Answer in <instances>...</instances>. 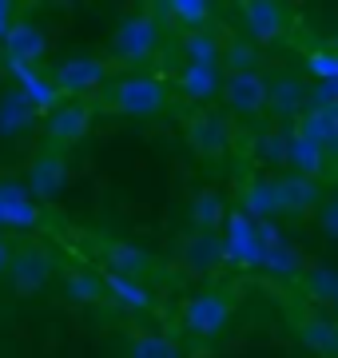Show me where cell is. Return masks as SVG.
<instances>
[{
  "label": "cell",
  "instance_id": "obj_33",
  "mask_svg": "<svg viewBox=\"0 0 338 358\" xmlns=\"http://www.w3.org/2000/svg\"><path fill=\"white\" fill-rule=\"evenodd\" d=\"M318 227H323V235L338 239V195H330V199L318 207Z\"/></svg>",
  "mask_w": 338,
  "mask_h": 358
},
{
  "label": "cell",
  "instance_id": "obj_16",
  "mask_svg": "<svg viewBox=\"0 0 338 358\" xmlns=\"http://www.w3.org/2000/svg\"><path fill=\"white\" fill-rule=\"evenodd\" d=\"M179 259L187 271H196V275H207L215 271L227 259V243H223L219 235H211V231H196V235H187L179 247Z\"/></svg>",
  "mask_w": 338,
  "mask_h": 358
},
{
  "label": "cell",
  "instance_id": "obj_24",
  "mask_svg": "<svg viewBox=\"0 0 338 358\" xmlns=\"http://www.w3.org/2000/svg\"><path fill=\"white\" fill-rule=\"evenodd\" d=\"M255 159L263 167H286L291 164V128H263L255 136Z\"/></svg>",
  "mask_w": 338,
  "mask_h": 358
},
{
  "label": "cell",
  "instance_id": "obj_8",
  "mask_svg": "<svg viewBox=\"0 0 338 358\" xmlns=\"http://www.w3.org/2000/svg\"><path fill=\"white\" fill-rule=\"evenodd\" d=\"M68 179H72V167H68L64 148L44 143V148L28 159L24 183H28V192L36 195V199H44V203H52V199H60V195L68 192Z\"/></svg>",
  "mask_w": 338,
  "mask_h": 358
},
{
  "label": "cell",
  "instance_id": "obj_29",
  "mask_svg": "<svg viewBox=\"0 0 338 358\" xmlns=\"http://www.w3.org/2000/svg\"><path fill=\"white\" fill-rule=\"evenodd\" d=\"M223 64L227 72H259V44H251V40H227L223 44Z\"/></svg>",
  "mask_w": 338,
  "mask_h": 358
},
{
  "label": "cell",
  "instance_id": "obj_36",
  "mask_svg": "<svg viewBox=\"0 0 338 358\" xmlns=\"http://www.w3.org/2000/svg\"><path fill=\"white\" fill-rule=\"evenodd\" d=\"M8 68V52H4V40H0V72Z\"/></svg>",
  "mask_w": 338,
  "mask_h": 358
},
{
  "label": "cell",
  "instance_id": "obj_32",
  "mask_svg": "<svg viewBox=\"0 0 338 358\" xmlns=\"http://www.w3.org/2000/svg\"><path fill=\"white\" fill-rule=\"evenodd\" d=\"M311 108H338V80L311 84Z\"/></svg>",
  "mask_w": 338,
  "mask_h": 358
},
{
  "label": "cell",
  "instance_id": "obj_2",
  "mask_svg": "<svg viewBox=\"0 0 338 358\" xmlns=\"http://www.w3.org/2000/svg\"><path fill=\"white\" fill-rule=\"evenodd\" d=\"M159 20L152 8H143V13H128L124 20L116 24L112 40H108V52H112V60L124 68H140L147 64L152 56L159 52Z\"/></svg>",
  "mask_w": 338,
  "mask_h": 358
},
{
  "label": "cell",
  "instance_id": "obj_31",
  "mask_svg": "<svg viewBox=\"0 0 338 358\" xmlns=\"http://www.w3.org/2000/svg\"><path fill=\"white\" fill-rule=\"evenodd\" d=\"M307 72L314 76V84H326V80H338V52L330 48V52H311L307 56Z\"/></svg>",
  "mask_w": 338,
  "mask_h": 358
},
{
  "label": "cell",
  "instance_id": "obj_25",
  "mask_svg": "<svg viewBox=\"0 0 338 358\" xmlns=\"http://www.w3.org/2000/svg\"><path fill=\"white\" fill-rule=\"evenodd\" d=\"M299 338L307 350L314 355H338V322L323 319V315H311V319L299 322Z\"/></svg>",
  "mask_w": 338,
  "mask_h": 358
},
{
  "label": "cell",
  "instance_id": "obj_12",
  "mask_svg": "<svg viewBox=\"0 0 338 358\" xmlns=\"http://www.w3.org/2000/svg\"><path fill=\"white\" fill-rule=\"evenodd\" d=\"M311 112V84L295 72H279L271 76V115L279 120H299Z\"/></svg>",
  "mask_w": 338,
  "mask_h": 358
},
{
  "label": "cell",
  "instance_id": "obj_7",
  "mask_svg": "<svg viewBox=\"0 0 338 358\" xmlns=\"http://www.w3.org/2000/svg\"><path fill=\"white\" fill-rule=\"evenodd\" d=\"M96 128V112H91L88 100H64L56 103L52 112L40 115V131L52 148H72V143H84Z\"/></svg>",
  "mask_w": 338,
  "mask_h": 358
},
{
  "label": "cell",
  "instance_id": "obj_14",
  "mask_svg": "<svg viewBox=\"0 0 338 358\" xmlns=\"http://www.w3.org/2000/svg\"><path fill=\"white\" fill-rule=\"evenodd\" d=\"M223 80H227L223 68L183 64L179 76H175V92L191 103H211V100H223Z\"/></svg>",
  "mask_w": 338,
  "mask_h": 358
},
{
  "label": "cell",
  "instance_id": "obj_11",
  "mask_svg": "<svg viewBox=\"0 0 338 358\" xmlns=\"http://www.w3.org/2000/svg\"><path fill=\"white\" fill-rule=\"evenodd\" d=\"M274 192H279V215H307V211H318L326 203L318 179L295 176V171L274 176Z\"/></svg>",
  "mask_w": 338,
  "mask_h": 358
},
{
  "label": "cell",
  "instance_id": "obj_17",
  "mask_svg": "<svg viewBox=\"0 0 338 358\" xmlns=\"http://www.w3.org/2000/svg\"><path fill=\"white\" fill-rule=\"evenodd\" d=\"M4 52H8V60H20V64H40L48 56V32L32 20H20L4 36Z\"/></svg>",
  "mask_w": 338,
  "mask_h": 358
},
{
  "label": "cell",
  "instance_id": "obj_20",
  "mask_svg": "<svg viewBox=\"0 0 338 358\" xmlns=\"http://www.w3.org/2000/svg\"><path fill=\"white\" fill-rule=\"evenodd\" d=\"M156 13H163L183 32H203V28H211L215 4H207V0H168V4H159Z\"/></svg>",
  "mask_w": 338,
  "mask_h": 358
},
{
  "label": "cell",
  "instance_id": "obj_28",
  "mask_svg": "<svg viewBox=\"0 0 338 358\" xmlns=\"http://www.w3.org/2000/svg\"><path fill=\"white\" fill-rule=\"evenodd\" d=\"M128 358H183L179 343L159 331H135L128 346Z\"/></svg>",
  "mask_w": 338,
  "mask_h": 358
},
{
  "label": "cell",
  "instance_id": "obj_6",
  "mask_svg": "<svg viewBox=\"0 0 338 358\" xmlns=\"http://www.w3.org/2000/svg\"><path fill=\"white\" fill-rule=\"evenodd\" d=\"M183 140L196 152V159L219 164V159H227V152H231V124H227V115L211 112V108H199V112L187 115Z\"/></svg>",
  "mask_w": 338,
  "mask_h": 358
},
{
  "label": "cell",
  "instance_id": "obj_23",
  "mask_svg": "<svg viewBox=\"0 0 338 358\" xmlns=\"http://www.w3.org/2000/svg\"><path fill=\"white\" fill-rule=\"evenodd\" d=\"M239 203H243V215H251L255 223L279 215V192H274V179L271 176L251 179L247 187H243V195H239Z\"/></svg>",
  "mask_w": 338,
  "mask_h": 358
},
{
  "label": "cell",
  "instance_id": "obj_27",
  "mask_svg": "<svg viewBox=\"0 0 338 358\" xmlns=\"http://www.w3.org/2000/svg\"><path fill=\"white\" fill-rule=\"evenodd\" d=\"M104 275V287H108V299H116V307H128V310H147L152 307V291L143 287L140 279H124V275Z\"/></svg>",
  "mask_w": 338,
  "mask_h": 358
},
{
  "label": "cell",
  "instance_id": "obj_26",
  "mask_svg": "<svg viewBox=\"0 0 338 358\" xmlns=\"http://www.w3.org/2000/svg\"><path fill=\"white\" fill-rule=\"evenodd\" d=\"M326 167V148H318V143L302 140V136H295L291 131V164H286V171H295V176H307V179H318Z\"/></svg>",
  "mask_w": 338,
  "mask_h": 358
},
{
  "label": "cell",
  "instance_id": "obj_22",
  "mask_svg": "<svg viewBox=\"0 0 338 358\" xmlns=\"http://www.w3.org/2000/svg\"><path fill=\"white\" fill-rule=\"evenodd\" d=\"M263 271L274 275V279H302L307 275V259L299 255V247H291L286 239H274V243L263 247Z\"/></svg>",
  "mask_w": 338,
  "mask_h": 358
},
{
  "label": "cell",
  "instance_id": "obj_10",
  "mask_svg": "<svg viewBox=\"0 0 338 358\" xmlns=\"http://www.w3.org/2000/svg\"><path fill=\"white\" fill-rule=\"evenodd\" d=\"M239 16H243L247 40L251 44H259V48L279 44V40L286 36V28H291L286 8L283 4H274V0H247V4H239Z\"/></svg>",
  "mask_w": 338,
  "mask_h": 358
},
{
  "label": "cell",
  "instance_id": "obj_30",
  "mask_svg": "<svg viewBox=\"0 0 338 358\" xmlns=\"http://www.w3.org/2000/svg\"><path fill=\"white\" fill-rule=\"evenodd\" d=\"M302 282H307V299H314V303H330L335 291H338V271L318 263V267H307Z\"/></svg>",
  "mask_w": 338,
  "mask_h": 358
},
{
  "label": "cell",
  "instance_id": "obj_18",
  "mask_svg": "<svg viewBox=\"0 0 338 358\" xmlns=\"http://www.w3.org/2000/svg\"><path fill=\"white\" fill-rule=\"evenodd\" d=\"M187 215H191V227H196V231H211V235L231 219V215H227V199H223L219 187H203V192L191 195Z\"/></svg>",
  "mask_w": 338,
  "mask_h": 358
},
{
  "label": "cell",
  "instance_id": "obj_3",
  "mask_svg": "<svg viewBox=\"0 0 338 358\" xmlns=\"http://www.w3.org/2000/svg\"><path fill=\"white\" fill-rule=\"evenodd\" d=\"M183 331L199 338V343H211L219 338L235 319V294L219 291V287H207V291H196L183 299Z\"/></svg>",
  "mask_w": 338,
  "mask_h": 358
},
{
  "label": "cell",
  "instance_id": "obj_4",
  "mask_svg": "<svg viewBox=\"0 0 338 358\" xmlns=\"http://www.w3.org/2000/svg\"><path fill=\"white\" fill-rule=\"evenodd\" d=\"M56 275V255L36 239H20L13 255V271H8V287L16 299H36Z\"/></svg>",
  "mask_w": 338,
  "mask_h": 358
},
{
  "label": "cell",
  "instance_id": "obj_9",
  "mask_svg": "<svg viewBox=\"0 0 338 358\" xmlns=\"http://www.w3.org/2000/svg\"><path fill=\"white\" fill-rule=\"evenodd\" d=\"M223 103H227V112L247 115V120L271 112V76H263V72H227Z\"/></svg>",
  "mask_w": 338,
  "mask_h": 358
},
{
  "label": "cell",
  "instance_id": "obj_1",
  "mask_svg": "<svg viewBox=\"0 0 338 358\" xmlns=\"http://www.w3.org/2000/svg\"><path fill=\"white\" fill-rule=\"evenodd\" d=\"M168 80L152 76V72H128V76H116L108 84V108L116 115H128V120H156L168 112Z\"/></svg>",
  "mask_w": 338,
  "mask_h": 358
},
{
  "label": "cell",
  "instance_id": "obj_35",
  "mask_svg": "<svg viewBox=\"0 0 338 358\" xmlns=\"http://www.w3.org/2000/svg\"><path fill=\"white\" fill-rule=\"evenodd\" d=\"M13 255H16V243L8 235H0V279H8V271H13Z\"/></svg>",
  "mask_w": 338,
  "mask_h": 358
},
{
  "label": "cell",
  "instance_id": "obj_21",
  "mask_svg": "<svg viewBox=\"0 0 338 358\" xmlns=\"http://www.w3.org/2000/svg\"><path fill=\"white\" fill-rule=\"evenodd\" d=\"M64 299L68 303H80V307H100L108 299V287H104V275L100 271H68L64 275Z\"/></svg>",
  "mask_w": 338,
  "mask_h": 358
},
{
  "label": "cell",
  "instance_id": "obj_19",
  "mask_svg": "<svg viewBox=\"0 0 338 358\" xmlns=\"http://www.w3.org/2000/svg\"><path fill=\"white\" fill-rule=\"evenodd\" d=\"M223 44L227 40L215 32V28H203V32H183L179 36V52L187 64H203V68H223Z\"/></svg>",
  "mask_w": 338,
  "mask_h": 358
},
{
  "label": "cell",
  "instance_id": "obj_15",
  "mask_svg": "<svg viewBox=\"0 0 338 358\" xmlns=\"http://www.w3.org/2000/svg\"><path fill=\"white\" fill-rule=\"evenodd\" d=\"M100 263L108 271V275H124V279H143L147 275V267H152V255L143 251V247L128 243V239H108L104 247H100Z\"/></svg>",
  "mask_w": 338,
  "mask_h": 358
},
{
  "label": "cell",
  "instance_id": "obj_13",
  "mask_svg": "<svg viewBox=\"0 0 338 358\" xmlns=\"http://www.w3.org/2000/svg\"><path fill=\"white\" fill-rule=\"evenodd\" d=\"M227 259L243 263V267H263V235L259 223L243 211L227 219Z\"/></svg>",
  "mask_w": 338,
  "mask_h": 358
},
{
  "label": "cell",
  "instance_id": "obj_34",
  "mask_svg": "<svg viewBox=\"0 0 338 358\" xmlns=\"http://www.w3.org/2000/svg\"><path fill=\"white\" fill-rule=\"evenodd\" d=\"M20 20H24V16H20V8H16L13 0H0V40L8 36Z\"/></svg>",
  "mask_w": 338,
  "mask_h": 358
},
{
  "label": "cell",
  "instance_id": "obj_37",
  "mask_svg": "<svg viewBox=\"0 0 338 358\" xmlns=\"http://www.w3.org/2000/svg\"><path fill=\"white\" fill-rule=\"evenodd\" d=\"M330 307H335V319H338V291H335V299H330Z\"/></svg>",
  "mask_w": 338,
  "mask_h": 358
},
{
  "label": "cell",
  "instance_id": "obj_5",
  "mask_svg": "<svg viewBox=\"0 0 338 358\" xmlns=\"http://www.w3.org/2000/svg\"><path fill=\"white\" fill-rule=\"evenodd\" d=\"M108 84V64L100 56H88V52H76V56H64L60 64L52 68V92H60L64 100H88Z\"/></svg>",
  "mask_w": 338,
  "mask_h": 358
}]
</instances>
